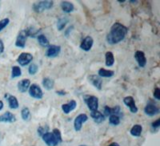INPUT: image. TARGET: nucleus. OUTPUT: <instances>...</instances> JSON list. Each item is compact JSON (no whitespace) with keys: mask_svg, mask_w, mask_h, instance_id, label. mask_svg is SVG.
<instances>
[{"mask_svg":"<svg viewBox=\"0 0 160 146\" xmlns=\"http://www.w3.org/2000/svg\"><path fill=\"white\" fill-rule=\"evenodd\" d=\"M128 29L126 26L119 23H115L111 28V31L107 35V40L110 44H117L122 41L128 34Z\"/></svg>","mask_w":160,"mask_h":146,"instance_id":"obj_1","label":"nucleus"},{"mask_svg":"<svg viewBox=\"0 0 160 146\" xmlns=\"http://www.w3.org/2000/svg\"><path fill=\"white\" fill-rule=\"evenodd\" d=\"M84 102L86 103L88 108L91 112L97 111L98 108V97L91 95H85L83 96Z\"/></svg>","mask_w":160,"mask_h":146,"instance_id":"obj_2","label":"nucleus"},{"mask_svg":"<svg viewBox=\"0 0 160 146\" xmlns=\"http://www.w3.org/2000/svg\"><path fill=\"white\" fill-rule=\"evenodd\" d=\"M53 5V1H39L33 4V10L36 13H41L45 10L51 9Z\"/></svg>","mask_w":160,"mask_h":146,"instance_id":"obj_3","label":"nucleus"},{"mask_svg":"<svg viewBox=\"0 0 160 146\" xmlns=\"http://www.w3.org/2000/svg\"><path fill=\"white\" fill-rule=\"evenodd\" d=\"M42 138L44 142L46 143V144L48 146H57L59 143L62 142L58 140V137L55 134L53 133H50V132L44 134Z\"/></svg>","mask_w":160,"mask_h":146,"instance_id":"obj_4","label":"nucleus"},{"mask_svg":"<svg viewBox=\"0 0 160 146\" xmlns=\"http://www.w3.org/2000/svg\"><path fill=\"white\" fill-rule=\"evenodd\" d=\"M29 95L35 99L40 100L43 96V92L37 84H32L29 88Z\"/></svg>","mask_w":160,"mask_h":146,"instance_id":"obj_5","label":"nucleus"},{"mask_svg":"<svg viewBox=\"0 0 160 146\" xmlns=\"http://www.w3.org/2000/svg\"><path fill=\"white\" fill-rule=\"evenodd\" d=\"M33 55L31 53L28 52H22L18 55V59H17V62L19 64L20 66H27L32 61Z\"/></svg>","mask_w":160,"mask_h":146,"instance_id":"obj_6","label":"nucleus"},{"mask_svg":"<svg viewBox=\"0 0 160 146\" xmlns=\"http://www.w3.org/2000/svg\"><path fill=\"white\" fill-rule=\"evenodd\" d=\"M88 117L85 113H81L78 116H77L76 118L75 119V121H74V128H75V131H80L82 127V124L88 121Z\"/></svg>","mask_w":160,"mask_h":146,"instance_id":"obj_7","label":"nucleus"},{"mask_svg":"<svg viewBox=\"0 0 160 146\" xmlns=\"http://www.w3.org/2000/svg\"><path fill=\"white\" fill-rule=\"evenodd\" d=\"M27 32L26 30H22L18 32V35L16 38V41H15V46L20 48H24L26 45V41H27Z\"/></svg>","mask_w":160,"mask_h":146,"instance_id":"obj_8","label":"nucleus"},{"mask_svg":"<svg viewBox=\"0 0 160 146\" xmlns=\"http://www.w3.org/2000/svg\"><path fill=\"white\" fill-rule=\"evenodd\" d=\"M61 52V47L57 45H50L46 51V56L48 58H55L57 57Z\"/></svg>","mask_w":160,"mask_h":146,"instance_id":"obj_9","label":"nucleus"},{"mask_svg":"<svg viewBox=\"0 0 160 146\" xmlns=\"http://www.w3.org/2000/svg\"><path fill=\"white\" fill-rule=\"evenodd\" d=\"M144 112L146 115H148V117H154V116L158 115L160 112L159 108L157 107L156 105L153 104H148L145 106L144 108Z\"/></svg>","mask_w":160,"mask_h":146,"instance_id":"obj_10","label":"nucleus"},{"mask_svg":"<svg viewBox=\"0 0 160 146\" xmlns=\"http://www.w3.org/2000/svg\"><path fill=\"white\" fill-rule=\"evenodd\" d=\"M123 103L130 108L131 112H132V113H136L137 112H138V108H137L135 100H134V98L132 96H126L123 99Z\"/></svg>","mask_w":160,"mask_h":146,"instance_id":"obj_11","label":"nucleus"},{"mask_svg":"<svg viewBox=\"0 0 160 146\" xmlns=\"http://www.w3.org/2000/svg\"><path fill=\"white\" fill-rule=\"evenodd\" d=\"M93 44H94V39L91 36H86L81 42L80 44V48L85 51H88L92 48Z\"/></svg>","mask_w":160,"mask_h":146,"instance_id":"obj_12","label":"nucleus"},{"mask_svg":"<svg viewBox=\"0 0 160 146\" xmlns=\"http://www.w3.org/2000/svg\"><path fill=\"white\" fill-rule=\"evenodd\" d=\"M88 81H90L95 88H96L98 90L102 89V80L101 77L96 75H91L88 76Z\"/></svg>","mask_w":160,"mask_h":146,"instance_id":"obj_13","label":"nucleus"},{"mask_svg":"<svg viewBox=\"0 0 160 146\" xmlns=\"http://www.w3.org/2000/svg\"><path fill=\"white\" fill-rule=\"evenodd\" d=\"M135 59L136 60L140 68H144L147 64V58H146L145 53L143 51H137L135 53Z\"/></svg>","mask_w":160,"mask_h":146,"instance_id":"obj_14","label":"nucleus"},{"mask_svg":"<svg viewBox=\"0 0 160 146\" xmlns=\"http://www.w3.org/2000/svg\"><path fill=\"white\" fill-rule=\"evenodd\" d=\"M16 121V117L10 112H6L0 116V122L2 123H14Z\"/></svg>","mask_w":160,"mask_h":146,"instance_id":"obj_15","label":"nucleus"},{"mask_svg":"<svg viewBox=\"0 0 160 146\" xmlns=\"http://www.w3.org/2000/svg\"><path fill=\"white\" fill-rule=\"evenodd\" d=\"M5 99L8 100L10 108H11V109H17L18 108V106H19L18 101L15 96L10 95V94L7 93L5 94Z\"/></svg>","mask_w":160,"mask_h":146,"instance_id":"obj_16","label":"nucleus"},{"mask_svg":"<svg viewBox=\"0 0 160 146\" xmlns=\"http://www.w3.org/2000/svg\"><path fill=\"white\" fill-rule=\"evenodd\" d=\"M31 86V81L28 79H24L18 83V89L20 92H26Z\"/></svg>","mask_w":160,"mask_h":146,"instance_id":"obj_17","label":"nucleus"},{"mask_svg":"<svg viewBox=\"0 0 160 146\" xmlns=\"http://www.w3.org/2000/svg\"><path fill=\"white\" fill-rule=\"evenodd\" d=\"M121 112V108L119 106H115L114 108H111L108 106L104 107V114L105 116H111V115H118Z\"/></svg>","mask_w":160,"mask_h":146,"instance_id":"obj_18","label":"nucleus"},{"mask_svg":"<svg viewBox=\"0 0 160 146\" xmlns=\"http://www.w3.org/2000/svg\"><path fill=\"white\" fill-rule=\"evenodd\" d=\"M77 107V103L75 101H71L69 103L62 105V109L65 114H69L71 112L75 110Z\"/></svg>","mask_w":160,"mask_h":146,"instance_id":"obj_19","label":"nucleus"},{"mask_svg":"<svg viewBox=\"0 0 160 146\" xmlns=\"http://www.w3.org/2000/svg\"><path fill=\"white\" fill-rule=\"evenodd\" d=\"M91 117L94 120V121L95 123H97V124H101V123L105 121V116L102 112H98V110L97 111L91 112Z\"/></svg>","mask_w":160,"mask_h":146,"instance_id":"obj_20","label":"nucleus"},{"mask_svg":"<svg viewBox=\"0 0 160 146\" xmlns=\"http://www.w3.org/2000/svg\"><path fill=\"white\" fill-rule=\"evenodd\" d=\"M61 8H62V11L65 13H71L74 10H75V7L71 3L68 2V1H63L60 4Z\"/></svg>","mask_w":160,"mask_h":146,"instance_id":"obj_21","label":"nucleus"},{"mask_svg":"<svg viewBox=\"0 0 160 146\" xmlns=\"http://www.w3.org/2000/svg\"><path fill=\"white\" fill-rule=\"evenodd\" d=\"M42 85H43V88L46 90L50 91V90H52L53 88H54L55 82H54L52 79L49 78V77H45L42 80Z\"/></svg>","mask_w":160,"mask_h":146,"instance_id":"obj_22","label":"nucleus"},{"mask_svg":"<svg viewBox=\"0 0 160 146\" xmlns=\"http://www.w3.org/2000/svg\"><path fill=\"white\" fill-rule=\"evenodd\" d=\"M105 64L108 67H111L115 64V57L111 51H107L105 54Z\"/></svg>","mask_w":160,"mask_h":146,"instance_id":"obj_23","label":"nucleus"},{"mask_svg":"<svg viewBox=\"0 0 160 146\" xmlns=\"http://www.w3.org/2000/svg\"><path fill=\"white\" fill-rule=\"evenodd\" d=\"M142 132V127L140 124H135L131 128V134L134 137H140Z\"/></svg>","mask_w":160,"mask_h":146,"instance_id":"obj_24","label":"nucleus"},{"mask_svg":"<svg viewBox=\"0 0 160 146\" xmlns=\"http://www.w3.org/2000/svg\"><path fill=\"white\" fill-rule=\"evenodd\" d=\"M98 76L99 77H112L113 76L115 75V72L114 71H111V70H107L105 68H100L98 70Z\"/></svg>","mask_w":160,"mask_h":146,"instance_id":"obj_25","label":"nucleus"},{"mask_svg":"<svg viewBox=\"0 0 160 146\" xmlns=\"http://www.w3.org/2000/svg\"><path fill=\"white\" fill-rule=\"evenodd\" d=\"M37 39H38V44H40V46H42L43 48H48L50 46L49 40H48V38H47L44 35H42V34L38 35Z\"/></svg>","mask_w":160,"mask_h":146,"instance_id":"obj_26","label":"nucleus"},{"mask_svg":"<svg viewBox=\"0 0 160 146\" xmlns=\"http://www.w3.org/2000/svg\"><path fill=\"white\" fill-rule=\"evenodd\" d=\"M68 22H69V19L67 17L60 18L57 22V28H58V31H62L67 26V24L68 23Z\"/></svg>","mask_w":160,"mask_h":146,"instance_id":"obj_27","label":"nucleus"},{"mask_svg":"<svg viewBox=\"0 0 160 146\" xmlns=\"http://www.w3.org/2000/svg\"><path fill=\"white\" fill-rule=\"evenodd\" d=\"M21 117H22V120L25 121H28L31 120V112H30V109L28 107H24V108H22V111H21Z\"/></svg>","mask_w":160,"mask_h":146,"instance_id":"obj_28","label":"nucleus"},{"mask_svg":"<svg viewBox=\"0 0 160 146\" xmlns=\"http://www.w3.org/2000/svg\"><path fill=\"white\" fill-rule=\"evenodd\" d=\"M22 76V71L21 68L18 66H13L11 69V78L15 79Z\"/></svg>","mask_w":160,"mask_h":146,"instance_id":"obj_29","label":"nucleus"},{"mask_svg":"<svg viewBox=\"0 0 160 146\" xmlns=\"http://www.w3.org/2000/svg\"><path fill=\"white\" fill-rule=\"evenodd\" d=\"M109 122L112 125H118L120 124V117L118 115H111L109 117Z\"/></svg>","mask_w":160,"mask_h":146,"instance_id":"obj_30","label":"nucleus"},{"mask_svg":"<svg viewBox=\"0 0 160 146\" xmlns=\"http://www.w3.org/2000/svg\"><path fill=\"white\" fill-rule=\"evenodd\" d=\"M38 30H35L34 28H30L28 29H26V32H27V35L30 37H35L36 35H38Z\"/></svg>","mask_w":160,"mask_h":146,"instance_id":"obj_31","label":"nucleus"},{"mask_svg":"<svg viewBox=\"0 0 160 146\" xmlns=\"http://www.w3.org/2000/svg\"><path fill=\"white\" fill-rule=\"evenodd\" d=\"M38 70V66L35 64H31L28 68V72L31 76L35 75Z\"/></svg>","mask_w":160,"mask_h":146,"instance_id":"obj_32","label":"nucleus"},{"mask_svg":"<svg viewBox=\"0 0 160 146\" xmlns=\"http://www.w3.org/2000/svg\"><path fill=\"white\" fill-rule=\"evenodd\" d=\"M48 130H49V127L48 125L40 126L39 128H38V134L40 137H42L44 134L48 133Z\"/></svg>","mask_w":160,"mask_h":146,"instance_id":"obj_33","label":"nucleus"},{"mask_svg":"<svg viewBox=\"0 0 160 146\" xmlns=\"http://www.w3.org/2000/svg\"><path fill=\"white\" fill-rule=\"evenodd\" d=\"M10 23V19L8 18H6L2 19V20H0V32L4 29V28L7 27V26Z\"/></svg>","mask_w":160,"mask_h":146,"instance_id":"obj_34","label":"nucleus"},{"mask_svg":"<svg viewBox=\"0 0 160 146\" xmlns=\"http://www.w3.org/2000/svg\"><path fill=\"white\" fill-rule=\"evenodd\" d=\"M52 133L55 134L57 137H58V139L60 141H62V135H61V133H60V131L58 129V128H54Z\"/></svg>","mask_w":160,"mask_h":146,"instance_id":"obj_35","label":"nucleus"},{"mask_svg":"<svg viewBox=\"0 0 160 146\" xmlns=\"http://www.w3.org/2000/svg\"><path fill=\"white\" fill-rule=\"evenodd\" d=\"M154 97L156 100H160V89L158 88H155L154 91Z\"/></svg>","mask_w":160,"mask_h":146,"instance_id":"obj_36","label":"nucleus"},{"mask_svg":"<svg viewBox=\"0 0 160 146\" xmlns=\"http://www.w3.org/2000/svg\"><path fill=\"white\" fill-rule=\"evenodd\" d=\"M160 126V119H158L155 122L152 123V127L154 128H158Z\"/></svg>","mask_w":160,"mask_h":146,"instance_id":"obj_37","label":"nucleus"},{"mask_svg":"<svg viewBox=\"0 0 160 146\" xmlns=\"http://www.w3.org/2000/svg\"><path fill=\"white\" fill-rule=\"evenodd\" d=\"M4 51V44L2 40L0 39V55H2Z\"/></svg>","mask_w":160,"mask_h":146,"instance_id":"obj_38","label":"nucleus"},{"mask_svg":"<svg viewBox=\"0 0 160 146\" xmlns=\"http://www.w3.org/2000/svg\"><path fill=\"white\" fill-rule=\"evenodd\" d=\"M73 28H74V27H73V26H71V27H69L68 29L66 30V31H65V36L66 37H68V35L71 34V31L73 30Z\"/></svg>","mask_w":160,"mask_h":146,"instance_id":"obj_39","label":"nucleus"},{"mask_svg":"<svg viewBox=\"0 0 160 146\" xmlns=\"http://www.w3.org/2000/svg\"><path fill=\"white\" fill-rule=\"evenodd\" d=\"M56 93L59 96H65L67 94L65 91H62V90H60V91H57Z\"/></svg>","mask_w":160,"mask_h":146,"instance_id":"obj_40","label":"nucleus"},{"mask_svg":"<svg viewBox=\"0 0 160 146\" xmlns=\"http://www.w3.org/2000/svg\"><path fill=\"white\" fill-rule=\"evenodd\" d=\"M108 146H119V144L116 142H113V143H111V144H110Z\"/></svg>","mask_w":160,"mask_h":146,"instance_id":"obj_41","label":"nucleus"},{"mask_svg":"<svg viewBox=\"0 0 160 146\" xmlns=\"http://www.w3.org/2000/svg\"><path fill=\"white\" fill-rule=\"evenodd\" d=\"M2 108H3V102L2 101H0V111L2 109Z\"/></svg>","mask_w":160,"mask_h":146,"instance_id":"obj_42","label":"nucleus"},{"mask_svg":"<svg viewBox=\"0 0 160 146\" xmlns=\"http://www.w3.org/2000/svg\"><path fill=\"white\" fill-rule=\"evenodd\" d=\"M118 2H119V3H124V2H126L125 0H122V1H120V0H118Z\"/></svg>","mask_w":160,"mask_h":146,"instance_id":"obj_43","label":"nucleus"},{"mask_svg":"<svg viewBox=\"0 0 160 146\" xmlns=\"http://www.w3.org/2000/svg\"><path fill=\"white\" fill-rule=\"evenodd\" d=\"M130 2H131V3H135V2H138V1H133V0H131V1H130Z\"/></svg>","mask_w":160,"mask_h":146,"instance_id":"obj_44","label":"nucleus"},{"mask_svg":"<svg viewBox=\"0 0 160 146\" xmlns=\"http://www.w3.org/2000/svg\"><path fill=\"white\" fill-rule=\"evenodd\" d=\"M1 141H2V136H1V133H0V143H1Z\"/></svg>","mask_w":160,"mask_h":146,"instance_id":"obj_45","label":"nucleus"},{"mask_svg":"<svg viewBox=\"0 0 160 146\" xmlns=\"http://www.w3.org/2000/svg\"><path fill=\"white\" fill-rule=\"evenodd\" d=\"M79 146H87V145H79Z\"/></svg>","mask_w":160,"mask_h":146,"instance_id":"obj_46","label":"nucleus"},{"mask_svg":"<svg viewBox=\"0 0 160 146\" xmlns=\"http://www.w3.org/2000/svg\"><path fill=\"white\" fill-rule=\"evenodd\" d=\"M0 5H1V4H0Z\"/></svg>","mask_w":160,"mask_h":146,"instance_id":"obj_47","label":"nucleus"}]
</instances>
